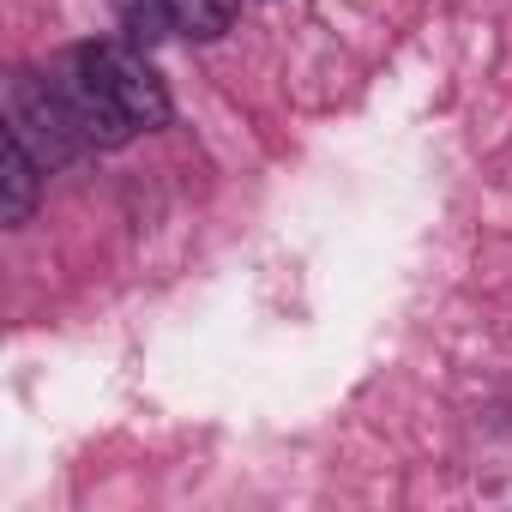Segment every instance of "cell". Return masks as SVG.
I'll return each instance as SVG.
<instances>
[{
  "mask_svg": "<svg viewBox=\"0 0 512 512\" xmlns=\"http://www.w3.org/2000/svg\"><path fill=\"white\" fill-rule=\"evenodd\" d=\"M79 61H85V73L109 91V103L133 121V133H151V127H169V115H175V103H169V91H163V79L151 73V61L139 55V49H127V43H79L73 49Z\"/></svg>",
  "mask_w": 512,
  "mask_h": 512,
  "instance_id": "1",
  "label": "cell"
},
{
  "mask_svg": "<svg viewBox=\"0 0 512 512\" xmlns=\"http://www.w3.org/2000/svg\"><path fill=\"white\" fill-rule=\"evenodd\" d=\"M7 133H19L43 169H61L85 139L73 133L61 97H55V79H37V73H13L7 85Z\"/></svg>",
  "mask_w": 512,
  "mask_h": 512,
  "instance_id": "2",
  "label": "cell"
},
{
  "mask_svg": "<svg viewBox=\"0 0 512 512\" xmlns=\"http://www.w3.org/2000/svg\"><path fill=\"white\" fill-rule=\"evenodd\" d=\"M55 97H61V109H67V121H73V133H79L85 145L115 151V145H127V139H133V121L109 103V91L85 73V61H79V55H67V61H61V73H55Z\"/></svg>",
  "mask_w": 512,
  "mask_h": 512,
  "instance_id": "3",
  "label": "cell"
},
{
  "mask_svg": "<svg viewBox=\"0 0 512 512\" xmlns=\"http://www.w3.org/2000/svg\"><path fill=\"white\" fill-rule=\"evenodd\" d=\"M37 199H43V163H37V151L19 133H7V163H0V217L19 229V223H31Z\"/></svg>",
  "mask_w": 512,
  "mask_h": 512,
  "instance_id": "4",
  "label": "cell"
},
{
  "mask_svg": "<svg viewBox=\"0 0 512 512\" xmlns=\"http://www.w3.org/2000/svg\"><path fill=\"white\" fill-rule=\"evenodd\" d=\"M163 7H169V25L175 31H187L193 43H211V37H223L235 25L241 0H163Z\"/></svg>",
  "mask_w": 512,
  "mask_h": 512,
  "instance_id": "5",
  "label": "cell"
},
{
  "mask_svg": "<svg viewBox=\"0 0 512 512\" xmlns=\"http://www.w3.org/2000/svg\"><path fill=\"white\" fill-rule=\"evenodd\" d=\"M115 7H121L127 31H133L139 43H157L163 25H169V7H163V0H115Z\"/></svg>",
  "mask_w": 512,
  "mask_h": 512,
  "instance_id": "6",
  "label": "cell"
}]
</instances>
